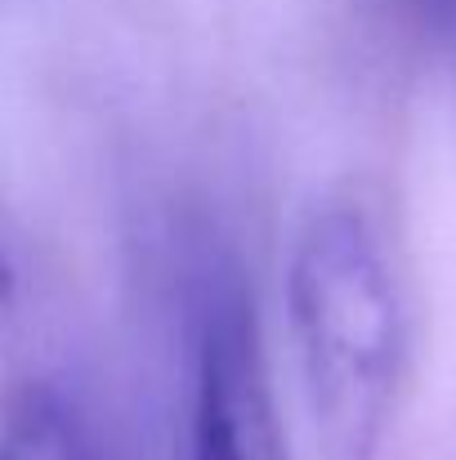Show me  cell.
<instances>
[{
  "instance_id": "cell-1",
  "label": "cell",
  "mask_w": 456,
  "mask_h": 460,
  "mask_svg": "<svg viewBox=\"0 0 456 460\" xmlns=\"http://www.w3.org/2000/svg\"><path fill=\"white\" fill-rule=\"evenodd\" d=\"M287 322L331 460H371L394 376L398 296L385 251L353 206H322L287 260Z\"/></svg>"
},
{
  "instance_id": "cell-2",
  "label": "cell",
  "mask_w": 456,
  "mask_h": 460,
  "mask_svg": "<svg viewBox=\"0 0 456 460\" xmlns=\"http://www.w3.org/2000/svg\"><path fill=\"white\" fill-rule=\"evenodd\" d=\"M183 460H291L255 291L228 251H192L179 278Z\"/></svg>"
},
{
  "instance_id": "cell-3",
  "label": "cell",
  "mask_w": 456,
  "mask_h": 460,
  "mask_svg": "<svg viewBox=\"0 0 456 460\" xmlns=\"http://www.w3.org/2000/svg\"><path fill=\"white\" fill-rule=\"evenodd\" d=\"M0 460H117L94 416L58 385H27L0 416Z\"/></svg>"
},
{
  "instance_id": "cell-4",
  "label": "cell",
  "mask_w": 456,
  "mask_h": 460,
  "mask_svg": "<svg viewBox=\"0 0 456 460\" xmlns=\"http://www.w3.org/2000/svg\"><path fill=\"white\" fill-rule=\"evenodd\" d=\"M18 291H22L18 260H13V251H9L4 233H0V331H4V326L13 322V313H18Z\"/></svg>"
},
{
  "instance_id": "cell-5",
  "label": "cell",
  "mask_w": 456,
  "mask_h": 460,
  "mask_svg": "<svg viewBox=\"0 0 456 460\" xmlns=\"http://www.w3.org/2000/svg\"><path fill=\"white\" fill-rule=\"evenodd\" d=\"M416 22L434 36H456V0H407Z\"/></svg>"
}]
</instances>
